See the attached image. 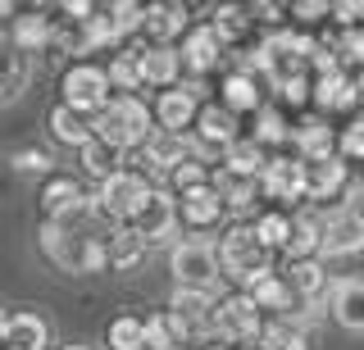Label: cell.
<instances>
[{
  "label": "cell",
  "instance_id": "1",
  "mask_svg": "<svg viewBox=\"0 0 364 350\" xmlns=\"http://www.w3.org/2000/svg\"><path fill=\"white\" fill-rule=\"evenodd\" d=\"M155 109L146 105V96H114L96 119H91V137L114 146V151H141L155 137Z\"/></svg>",
  "mask_w": 364,
  "mask_h": 350
},
{
  "label": "cell",
  "instance_id": "2",
  "mask_svg": "<svg viewBox=\"0 0 364 350\" xmlns=\"http://www.w3.org/2000/svg\"><path fill=\"white\" fill-rule=\"evenodd\" d=\"M219 268H223V278H232L237 282V291H250L259 278H269L273 268H269V251L259 246V236L250 223H228V228L219 232Z\"/></svg>",
  "mask_w": 364,
  "mask_h": 350
},
{
  "label": "cell",
  "instance_id": "3",
  "mask_svg": "<svg viewBox=\"0 0 364 350\" xmlns=\"http://www.w3.org/2000/svg\"><path fill=\"white\" fill-rule=\"evenodd\" d=\"M41 251L55 268L64 273H100L105 268V236H91V232H68L60 223H41Z\"/></svg>",
  "mask_w": 364,
  "mask_h": 350
},
{
  "label": "cell",
  "instance_id": "4",
  "mask_svg": "<svg viewBox=\"0 0 364 350\" xmlns=\"http://www.w3.org/2000/svg\"><path fill=\"white\" fill-rule=\"evenodd\" d=\"M210 327H214V341H232V346H250L264 327V314L259 305L246 296V291H228V296L214 300V314H210Z\"/></svg>",
  "mask_w": 364,
  "mask_h": 350
},
{
  "label": "cell",
  "instance_id": "5",
  "mask_svg": "<svg viewBox=\"0 0 364 350\" xmlns=\"http://www.w3.org/2000/svg\"><path fill=\"white\" fill-rule=\"evenodd\" d=\"M151 191H155V182L141 173V168H123V173L109 177V182H100L96 205H100V214H105L114 228H128L132 214L146 205V196H151Z\"/></svg>",
  "mask_w": 364,
  "mask_h": 350
},
{
  "label": "cell",
  "instance_id": "6",
  "mask_svg": "<svg viewBox=\"0 0 364 350\" xmlns=\"http://www.w3.org/2000/svg\"><path fill=\"white\" fill-rule=\"evenodd\" d=\"M60 92H64V105L77 109V114H87V119H96L100 109L114 100V87H109L105 69H100V64H87V60H77V64L64 69Z\"/></svg>",
  "mask_w": 364,
  "mask_h": 350
},
{
  "label": "cell",
  "instance_id": "7",
  "mask_svg": "<svg viewBox=\"0 0 364 350\" xmlns=\"http://www.w3.org/2000/svg\"><path fill=\"white\" fill-rule=\"evenodd\" d=\"M168 268H173L178 287H187V291H214V282L223 278L219 251L210 241H196V236H187V241H178L168 251Z\"/></svg>",
  "mask_w": 364,
  "mask_h": 350
},
{
  "label": "cell",
  "instance_id": "8",
  "mask_svg": "<svg viewBox=\"0 0 364 350\" xmlns=\"http://www.w3.org/2000/svg\"><path fill=\"white\" fill-rule=\"evenodd\" d=\"M196 114H200V82H182L173 92L155 96V123L168 137H187V128H196Z\"/></svg>",
  "mask_w": 364,
  "mask_h": 350
},
{
  "label": "cell",
  "instance_id": "9",
  "mask_svg": "<svg viewBox=\"0 0 364 350\" xmlns=\"http://www.w3.org/2000/svg\"><path fill=\"white\" fill-rule=\"evenodd\" d=\"M128 228L141 236L146 246H151V241H168V236H173V228H178V196H173L168 187H155L151 196H146V205L132 214Z\"/></svg>",
  "mask_w": 364,
  "mask_h": 350
},
{
  "label": "cell",
  "instance_id": "10",
  "mask_svg": "<svg viewBox=\"0 0 364 350\" xmlns=\"http://www.w3.org/2000/svg\"><path fill=\"white\" fill-rule=\"evenodd\" d=\"M223 219H228V205L214 187H196L178 196V228L196 232V241H200V232H219Z\"/></svg>",
  "mask_w": 364,
  "mask_h": 350
},
{
  "label": "cell",
  "instance_id": "11",
  "mask_svg": "<svg viewBox=\"0 0 364 350\" xmlns=\"http://www.w3.org/2000/svg\"><path fill=\"white\" fill-rule=\"evenodd\" d=\"M264 87H269V82H264L259 73L228 69V77L219 82V105L228 109V114H237V119H242V114H250V119H255L259 109L269 105V92H264Z\"/></svg>",
  "mask_w": 364,
  "mask_h": 350
},
{
  "label": "cell",
  "instance_id": "12",
  "mask_svg": "<svg viewBox=\"0 0 364 350\" xmlns=\"http://www.w3.org/2000/svg\"><path fill=\"white\" fill-rule=\"evenodd\" d=\"M259 182H264L269 200H278V205H296V200H305V160L291 155V151L273 155Z\"/></svg>",
  "mask_w": 364,
  "mask_h": 350
},
{
  "label": "cell",
  "instance_id": "13",
  "mask_svg": "<svg viewBox=\"0 0 364 350\" xmlns=\"http://www.w3.org/2000/svg\"><path fill=\"white\" fill-rule=\"evenodd\" d=\"M191 155V137H168V132H155L151 141L141 146V173L159 187L164 177L178 173V164Z\"/></svg>",
  "mask_w": 364,
  "mask_h": 350
},
{
  "label": "cell",
  "instance_id": "14",
  "mask_svg": "<svg viewBox=\"0 0 364 350\" xmlns=\"http://www.w3.org/2000/svg\"><path fill=\"white\" fill-rule=\"evenodd\" d=\"M350 182V168L341 155H328V160H305V200H318V205H328V200H337L341 191Z\"/></svg>",
  "mask_w": 364,
  "mask_h": 350
},
{
  "label": "cell",
  "instance_id": "15",
  "mask_svg": "<svg viewBox=\"0 0 364 350\" xmlns=\"http://www.w3.org/2000/svg\"><path fill=\"white\" fill-rule=\"evenodd\" d=\"M178 55H182V69H191V73H210V69H219V60L228 55V46L219 41V32H214L210 23H196L187 32V37L178 41Z\"/></svg>",
  "mask_w": 364,
  "mask_h": 350
},
{
  "label": "cell",
  "instance_id": "16",
  "mask_svg": "<svg viewBox=\"0 0 364 350\" xmlns=\"http://www.w3.org/2000/svg\"><path fill=\"white\" fill-rule=\"evenodd\" d=\"M28 82H32V55H23L14 46V37L0 32V105L18 100L28 92Z\"/></svg>",
  "mask_w": 364,
  "mask_h": 350
},
{
  "label": "cell",
  "instance_id": "17",
  "mask_svg": "<svg viewBox=\"0 0 364 350\" xmlns=\"http://www.w3.org/2000/svg\"><path fill=\"white\" fill-rule=\"evenodd\" d=\"M187 32H191L187 5H146V23H141L146 46H173Z\"/></svg>",
  "mask_w": 364,
  "mask_h": 350
},
{
  "label": "cell",
  "instance_id": "18",
  "mask_svg": "<svg viewBox=\"0 0 364 350\" xmlns=\"http://www.w3.org/2000/svg\"><path fill=\"white\" fill-rule=\"evenodd\" d=\"M210 187L223 196V205H228V214H255V205H259V196H264V182L259 177H237V173H228V168L219 164L214 168V177H210Z\"/></svg>",
  "mask_w": 364,
  "mask_h": 350
},
{
  "label": "cell",
  "instance_id": "19",
  "mask_svg": "<svg viewBox=\"0 0 364 350\" xmlns=\"http://www.w3.org/2000/svg\"><path fill=\"white\" fill-rule=\"evenodd\" d=\"M291 151L301 155V160H328V155H337V128H333V123H328L323 114H314V119H296Z\"/></svg>",
  "mask_w": 364,
  "mask_h": 350
},
{
  "label": "cell",
  "instance_id": "20",
  "mask_svg": "<svg viewBox=\"0 0 364 350\" xmlns=\"http://www.w3.org/2000/svg\"><path fill=\"white\" fill-rule=\"evenodd\" d=\"M323 236H328V219L314 209L291 214V241H287V259H318L323 255Z\"/></svg>",
  "mask_w": 364,
  "mask_h": 350
},
{
  "label": "cell",
  "instance_id": "21",
  "mask_svg": "<svg viewBox=\"0 0 364 350\" xmlns=\"http://www.w3.org/2000/svg\"><path fill=\"white\" fill-rule=\"evenodd\" d=\"M310 105H314L323 119H328V114H337V109L360 105L355 77H350V73H328V77H314V87H310Z\"/></svg>",
  "mask_w": 364,
  "mask_h": 350
},
{
  "label": "cell",
  "instance_id": "22",
  "mask_svg": "<svg viewBox=\"0 0 364 350\" xmlns=\"http://www.w3.org/2000/svg\"><path fill=\"white\" fill-rule=\"evenodd\" d=\"M182 77V55L178 46H146L141 50V82L155 87V92H173Z\"/></svg>",
  "mask_w": 364,
  "mask_h": 350
},
{
  "label": "cell",
  "instance_id": "23",
  "mask_svg": "<svg viewBox=\"0 0 364 350\" xmlns=\"http://www.w3.org/2000/svg\"><path fill=\"white\" fill-rule=\"evenodd\" d=\"M287 287L296 291V300L301 305H318L323 300V291H333L328 287V268H323V259H287Z\"/></svg>",
  "mask_w": 364,
  "mask_h": 350
},
{
  "label": "cell",
  "instance_id": "24",
  "mask_svg": "<svg viewBox=\"0 0 364 350\" xmlns=\"http://www.w3.org/2000/svg\"><path fill=\"white\" fill-rule=\"evenodd\" d=\"M328 310L346 332H364V282L360 278H341L328 291Z\"/></svg>",
  "mask_w": 364,
  "mask_h": 350
},
{
  "label": "cell",
  "instance_id": "25",
  "mask_svg": "<svg viewBox=\"0 0 364 350\" xmlns=\"http://www.w3.org/2000/svg\"><path fill=\"white\" fill-rule=\"evenodd\" d=\"M46 341H50L46 319H41V314H32V310H18V314H9V323H5L0 350H46Z\"/></svg>",
  "mask_w": 364,
  "mask_h": 350
},
{
  "label": "cell",
  "instance_id": "26",
  "mask_svg": "<svg viewBox=\"0 0 364 350\" xmlns=\"http://www.w3.org/2000/svg\"><path fill=\"white\" fill-rule=\"evenodd\" d=\"M246 296L255 300V305H259V314H269V319H287V314H296V305H301V300H296V291L287 287V278H282V273L259 278L255 287L246 291Z\"/></svg>",
  "mask_w": 364,
  "mask_h": 350
},
{
  "label": "cell",
  "instance_id": "27",
  "mask_svg": "<svg viewBox=\"0 0 364 350\" xmlns=\"http://www.w3.org/2000/svg\"><path fill=\"white\" fill-rule=\"evenodd\" d=\"M77 205H87V191L77 187V177H46V187H41V214H46V223L73 214Z\"/></svg>",
  "mask_w": 364,
  "mask_h": 350
},
{
  "label": "cell",
  "instance_id": "28",
  "mask_svg": "<svg viewBox=\"0 0 364 350\" xmlns=\"http://www.w3.org/2000/svg\"><path fill=\"white\" fill-rule=\"evenodd\" d=\"M141 50H146V41L141 46H128L123 55H114V60L105 64V77H109V87L119 96H141Z\"/></svg>",
  "mask_w": 364,
  "mask_h": 350
},
{
  "label": "cell",
  "instance_id": "29",
  "mask_svg": "<svg viewBox=\"0 0 364 350\" xmlns=\"http://www.w3.org/2000/svg\"><path fill=\"white\" fill-rule=\"evenodd\" d=\"M9 37H14V46L23 55H37L55 41V18H46L41 9H32V14H18L14 28H9Z\"/></svg>",
  "mask_w": 364,
  "mask_h": 350
},
{
  "label": "cell",
  "instance_id": "30",
  "mask_svg": "<svg viewBox=\"0 0 364 350\" xmlns=\"http://www.w3.org/2000/svg\"><path fill=\"white\" fill-rule=\"evenodd\" d=\"M146 259V241L136 236L132 228H114L105 236V268H119V273H128Z\"/></svg>",
  "mask_w": 364,
  "mask_h": 350
},
{
  "label": "cell",
  "instance_id": "31",
  "mask_svg": "<svg viewBox=\"0 0 364 350\" xmlns=\"http://www.w3.org/2000/svg\"><path fill=\"white\" fill-rule=\"evenodd\" d=\"M269 160H273V155H269L259 141L242 137V141H232V146H228V155H223V168H228V173H237V177H264Z\"/></svg>",
  "mask_w": 364,
  "mask_h": 350
},
{
  "label": "cell",
  "instance_id": "32",
  "mask_svg": "<svg viewBox=\"0 0 364 350\" xmlns=\"http://www.w3.org/2000/svg\"><path fill=\"white\" fill-rule=\"evenodd\" d=\"M364 251V228L350 219L346 209L337 219H328V236H323V255H360Z\"/></svg>",
  "mask_w": 364,
  "mask_h": 350
},
{
  "label": "cell",
  "instance_id": "33",
  "mask_svg": "<svg viewBox=\"0 0 364 350\" xmlns=\"http://www.w3.org/2000/svg\"><path fill=\"white\" fill-rule=\"evenodd\" d=\"M50 132H55V137H60L64 146H77V151L96 141V137H91V119H87V114H77V109H68L64 100L50 109Z\"/></svg>",
  "mask_w": 364,
  "mask_h": 350
},
{
  "label": "cell",
  "instance_id": "34",
  "mask_svg": "<svg viewBox=\"0 0 364 350\" xmlns=\"http://www.w3.org/2000/svg\"><path fill=\"white\" fill-rule=\"evenodd\" d=\"M255 236H259V246L273 255V251H287V241H291V214L287 209H264V214H255Z\"/></svg>",
  "mask_w": 364,
  "mask_h": 350
},
{
  "label": "cell",
  "instance_id": "35",
  "mask_svg": "<svg viewBox=\"0 0 364 350\" xmlns=\"http://www.w3.org/2000/svg\"><path fill=\"white\" fill-rule=\"evenodd\" d=\"M250 350H310V346H305V332L291 327L287 319H264V327H259V337L250 341Z\"/></svg>",
  "mask_w": 364,
  "mask_h": 350
},
{
  "label": "cell",
  "instance_id": "36",
  "mask_svg": "<svg viewBox=\"0 0 364 350\" xmlns=\"http://www.w3.org/2000/svg\"><path fill=\"white\" fill-rule=\"evenodd\" d=\"M82 173L96 177V182H109L114 173H123V151H114V146H105V141L82 146Z\"/></svg>",
  "mask_w": 364,
  "mask_h": 350
},
{
  "label": "cell",
  "instance_id": "37",
  "mask_svg": "<svg viewBox=\"0 0 364 350\" xmlns=\"http://www.w3.org/2000/svg\"><path fill=\"white\" fill-rule=\"evenodd\" d=\"M141 319H132V314H119L109 327H105V346L109 350H141Z\"/></svg>",
  "mask_w": 364,
  "mask_h": 350
},
{
  "label": "cell",
  "instance_id": "38",
  "mask_svg": "<svg viewBox=\"0 0 364 350\" xmlns=\"http://www.w3.org/2000/svg\"><path fill=\"white\" fill-rule=\"evenodd\" d=\"M141 350H178L173 341V323H168V310L164 314H151V319H141Z\"/></svg>",
  "mask_w": 364,
  "mask_h": 350
},
{
  "label": "cell",
  "instance_id": "39",
  "mask_svg": "<svg viewBox=\"0 0 364 350\" xmlns=\"http://www.w3.org/2000/svg\"><path fill=\"white\" fill-rule=\"evenodd\" d=\"M210 177H214V168H205L196 155H187V160L178 164V173L168 177L173 182V196H182V191H196V187H210Z\"/></svg>",
  "mask_w": 364,
  "mask_h": 350
},
{
  "label": "cell",
  "instance_id": "40",
  "mask_svg": "<svg viewBox=\"0 0 364 350\" xmlns=\"http://www.w3.org/2000/svg\"><path fill=\"white\" fill-rule=\"evenodd\" d=\"M337 155H341V160L364 164V114H360V119H350L346 128H341V137H337Z\"/></svg>",
  "mask_w": 364,
  "mask_h": 350
},
{
  "label": "cell",
  "instance_id": "41",
  "mask_svg": "<svg viewBox=\"0 0 364 350\" xmlns=\"http://www.w3.org/2000/svg\"><path fill=\"white\" fill-rule=\"evenodd\" d=\"M287 14L296 18V23H318V18H333V5H323V0H305V5H287Z\"/></svg>",
  "mask_w": 364,
  "mask_h": 350
},
{
  "label": "cell",
  "instance_id": "42",
  "mask_svg": "<svg viewBox=\"0 0 364 350\" xmlns=\"http://www.w3.org/2000/svg\"><path fill=\"white\" fill-rule=\"evenodd\" d=\"M50 151H18L14 155V168L18 173H50Z\"/></svg>",
  "mask_w": 364,
  "mask_h": 350
},
{
  "label": "cell",
  "instance_id": "43",
  "mask_svg": "<svg viewBox=\"0 0 364 350\" xmlns=\"http://www.w3.org/2000/svg\"><path fill=\"white\" fill-rule=\"evenodd\" d=\"M346 214H350V219H355L360 228H364V187H355V191H350V200H346Z\"/></svg>",
  "mask_w": 364,
  "mask_h": 350
},
{
  "label": "cell",
  "instance_id": "44",
  "mask_svg": "<svg viewBox=\"0 0 364 350\" xmlns=\"http://www.w3.org/2000/svg\"><path fill=\"white\" fill-rule=\"evenodd\" d=\"M5 323H9V310H0V337H5Z\"/></svg>",
  "mask_w": 364,
  "mask_h": 350
},
{
  "label": "cell",
  "instance_id": "45",
  "mask_svg": "<svg viewBox=\"0 0 364 350\" xmlns=\"http://www.w3.org/2000/svg\"><path fill=\"white\" fill-rule=\"evenodd\" d=\"M0 14H14V5H9V0H0Z\"/></svg>",
  "mask_w": 364,
  "mask_h": 350
},
{
  "label": "cell",
  "instance_id": "46",
  "mask_svg": "<svg viewBox=\"0 0 364 350\" xmlns=\"http://www.w3.org/2000/svg\"><path fill=\"white\" fill-rule=\"evenodd\" d=\"M68 350H87V346H68Z\"/></svg>",
  "mask_w": 364,
  "mask_h": 350
},
{
  "label": "cell",
  "instance_id": "47",
  "mask_svg": "<svg viewBox=\"0 0 364 350\" xmlns=\"http://www.w3.org/2000/svg\"><path fill=\"white\" fill-rule=\"evenodd\" d=\"M178 350H187V346H178Z\"/></svg>",
  "mask_w": 364,
  "mask_h": 350
}]
</instances>
